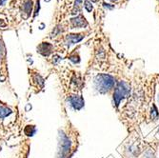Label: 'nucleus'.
<instances>
[{"mask_svg":"<svg viewBox=\"0 0 159 158\" xmlns=\"http://www.w3.org/2000/svg\"><path fill=\"white\" fill-rule=\"evenodd\" d=\"M94 84H95L96 89L100 93H105L109 92L110 90H111L113 88L114 77H112L111 75H109V74H98L95 77Z\"/></svg>","mask_w":159,"mask_h":158,"instance_id":"1","label":"nucleus"},{"mask_svg":"<svg viewBox=\"0 0 159 158\" xmlns=\"http://www.w3.org/2000/svg\"><path fill=\"white\" fill-rule=\"evenodd\" d=\"M129 85L126 83V82H119L116 86V88L114 90V93H113V100H114V103H115V106L118 107L121 100L129 93Z\"/></svg>","mask_w":159,"mask_h":158,"instance_id":"2","label":"nucleus"},{"mask_svg":"<svg viewBox=\"0 0 159 158\" xmlns=\"http://www.w3.org/2000/svg\"><path fill=\"white\" fill-rule=\"evenodd\" d=\"M59 146H60V151H61V154L64 156L66 155L69 151H70V142L69 140V138L67 137L66 134H64L63 133H60V142H59Z\"/></svg>","mask_w":159,"mask_h":158,"instance_id":"3","label":"nucleus"},{"mask_svg":"<svg viewBox=\"0 0 159 158\" xmlns=\"http://www.w3.org/2000/svg\"><path fill=\"white\" fill-rule=\"evenodd\" d=\"M69 102L70 103V106L75 110H80L84 106V100L79 95H73L69 98Z\"/></svg>","mask_w":159,"mask_h":158,"instance_id":"4","label":"nucleus"},{"mask_svg":"<svg viewBox=\"0 0 159 158\" xmlns=\"http://www.w3.org/2000/svg\"><path fill=\"white\" fill-rule=\"evenodd\" d=\"M52 45L48 42H43L37 47V52L44 56H49L50 53L52 52Z\"/></svg>","mask_w":159,"mask_h":158,"instance_id":"5","label":"nucleus"},{"mask_svg":"<svg viewBox=\"0 0 159 158\" xmlns=\"http://www.w3.org/2000/svg\"><path fill=\"white\" fill-rule=\"evenodd\" d=\"M70 22H71V24H73L74 28H84L88 25L85 17L82 16V14H79V16H77L76 17L71 18Z\"/></svg>","mask_w":159,"mask_h":158,"instance_id":"6","label":"nucleus"},{"mask_svg":"<svg viewBox=\"0 0 159 158\" xmlns=\"http://www.w3.org/2000/svg\"><path fill=\"white\" fill-rule=\"evenodd\" d=\"M84 38V36L82 34H68L66 36V42L68 45H71V44H75V43L80 42L82 39Z\"/></svg>","mask_w":159,"mask_h":158,"instance_id":"7","label":"nucleus"},{"mask_svg":"<svg viewBox=\"0 0 159 158\" xmlns=\"http://www.w3.org/2000/svg\"><path fill=\"white\" fill-rule=\"evenodd\" d=\"M33 6H34V3H33L32 0H25V1L23 2V4H22V11L27 14V17H29L31 16Z\"/></svg>","mask_w":159,"mask_h":158,"instance_id":"8","label":"nucleus"},{"mask_svg":"<svg viewBox=\"0 0 159 158\" xmlns=\"http://www.w3.org/2000/svg\"><path fill=\"white\" fill-rule=\"evenodd\" d=\"M11 113V111L0 104V118H5Z\"/></svg>","mask_w":159,"mask_h":158,"instance_id":"9","label":"nucleus"},{"mask_svg":"<svg viewBox=\"0 0 159 158\" xmlns=\"http://www.w3.org/2000/svg\"><path fill=\"white\" fill-rule=\"evenodd\" d=\"M158 117H159V112H158V111L156 109V106L153 105L152 108V118L153 120H157Z\"/></svg>","mask_w":159,"mask_h":158,"instance_id":"10","label":"nucleus"},{"mask_svg":"<svg viewBox=\"0 0 159 158\" xmlns=\"http://www.w3.org/2000/svg\"><path fill=\"white\" fill-rule=\"evenodd\" d=\"M25 130H29V132H25V133L29 136H32L34 135V133H35V128L34 126H27L25 128Z\"/></svg>","mask_w":159,"mask_h":158,"instance_id":"11","label":"nucleus"},{"mask_svg":"<svg viewBox=\"0 0 159 158\" xmlns=\"http://www.w3.org/2000/svg\"><path fill=\"white\" fill-rule=\"evenodd\" d=\"M5 53H6V51H5L4 44L2 43V41L0 40V60H2L5 57Z\"/></svg>","mask_w":159,"mask_h":158,"instance_id":"12","label":"nucleus"},{"mask_svg":"<svg viewBox=\"0 0 159 158\" xmlns=\"http://www.w3.org/2000/svg\"><path fill=\"white\" fill-rule=\"evenodd\" d=\"M85 9H86V11H93V5L90 3V1H88V0H85Z\"/></svg>","mask_w":159,"mask_h":158,"instance_id":"13","label":"nucleus"},{"mask_svg":"<svg viewBox=\"0 0 159 158\" xmlns=\"http://www.w3.org/2000/svg\"><path fill=\"white\" fill-rule=\"evenodd\" d=\"M83 1H84V0H75V8H74V13H75V10L78 11V9H79V7L82 4Z\"/></svg>","mask_w":159,"mask_h":158,"instance_id":"14","label":"nucleus"},{"mask_svg":"<svg viewBox=\"0 0 159 158\" xmlns=\"http://www.w3.org/2000/svg\"><path fill=\"white\" fill-rule=\"evenodd\" d=\"M39 10H40V2L39 0H37V3H36V9H35V13H34V16H37V14L39 13Z\"/></svg>","mask_w":159,"mask_h":158,"instance_id":"15","label":"nucleus"},{"mask_svg":"<svg viewBox=\"0 0 159 158\" xmlns=\"http://www.w3.org/2000/svg\"><path fill=\"white\" fill-rule=\"evenodd\" d=\"M4 26H6V23L2 19H0V27H4Z\"/></svg>","mask_w":159,"mask_h":158,"instance_id":"16","label":"nucleus"},{"mask_svg":"<svg viewBox=\"0 0 159 158\" xmlns=\"http://www.w3.org/2000/svg\"><path fill=\"white\" fill-rule=\"evenodd\" d=\"M103 5H104L105 8H109V9H112L113 8V6H109V4H106V3H103Z\"/></svg>","mask_w":159,"mask_h":158,"instance_id":"17","label":"nucleus"},{"mask_svg":"<svg viewBox=\"0 0 159 158\" xmlns=\"http://www.w3.org/2000/svg\"><path fill=\"white\" fill-rule=\"evenodd\" d=\"M7 0H0V6H3L6 3Z\"/></svg>","mask_w":159,"mask_h":158,"instance_id":"18","label":"nucleus"},{"mask_svg":"<svg viewBox=\"0 0 159 158\" xmlns=\"http://www.w3.org/2000/svg\"><path fill=\"white\" fill-rule=\"evenodd\" d=\"M110 1H112V2H116L117 0H110Z\"/></svg>","mask_w":159,"mask_h":158,"instance_id":"19","label":"nucleus"},{"mask_svg":"<svg viewBox=\"0 0 159 158\" xmlns=\"http://www.w3.org/2000/svg\"><path fill=\"white\" fill-rule=\"evenodd\" d=\"M92 1H93V2H96V1H97V0H92Z\"/></svg>","mask_w":159,"mask_h":158,"instance_id":"20","label":"nucleus"},{"mask_svg":"<svg viewBox=\"0 0 159 158\" xmlns=\"http://www.w3.org/2000/svg\"><path fill=\"white\" fill-rule=\"evenodd\" d=\"M157 100H158V102H159V94H158V97H157Z\"/></svg>","mask_w":159,"mask_h":158,"instance_id":"21","label":"nucleus"}]
</instances>
